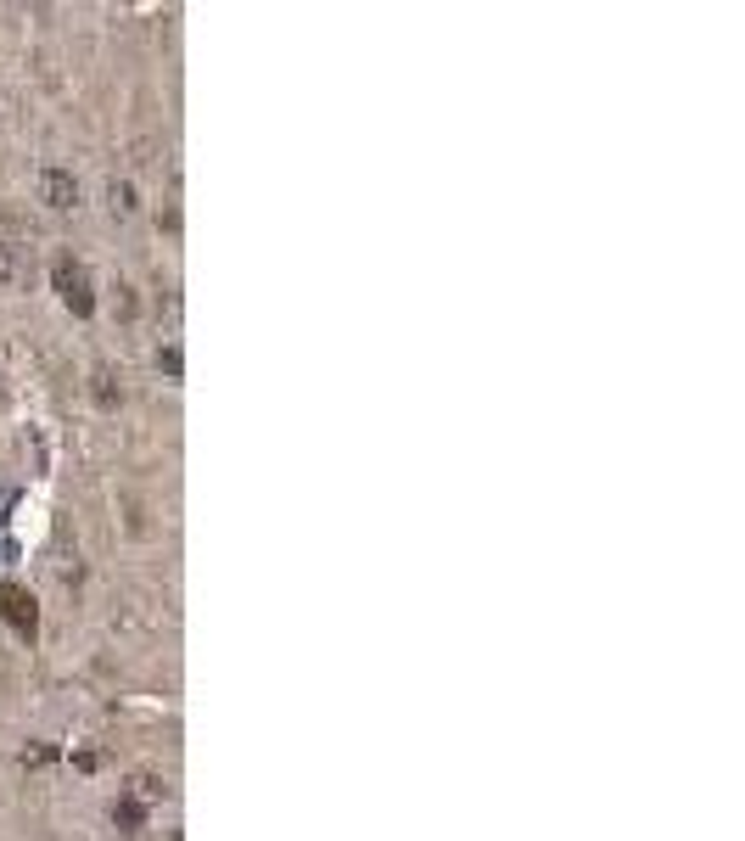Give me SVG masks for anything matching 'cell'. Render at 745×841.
Returning a JSON list of instances; mask_svg holds the SVG:
<instances>
[{"instance_id": "3", "label": "cell", "mask_w": 745, "mask_h": 841, "mask_svg": "<svg viewBox=\"0 0 745 841\" xmlns=\"http://www.w3.org/2000/svg\"><path fill=\"white\" fill-rule=\"evenodd\" d=\"M40 202H45V208H57V214L79 208V180H73L68 169H45L40 174Z\"/></svg>"}, {"instance_id": "9", "label": "cell", "mask_w": 745, "mask_h": 841, "mask_svg": "<svg viewBox=\"0 0 745 841\" xmlns=\"http://www.w3.org/2000/svg\"><path fill=\"white\" fill-rule=\"evenodd\" d=\"M118 314H124V320L135 314V286H118Z\"/></svg>"}, {"instance_id": "4", "label": "cell", "mask_w": 745, "mask_h": 841, "mask_svg": "<svg viewBox=\"0 0 745 841\" xmlns=\"http://www.w3.org/2000/svg\"><path fill=\"white\" fill-rule=\"evenodd\" d=\"M90 393H96L101 410H118V404H124V382H118L113 365H96V371H90Z\"/></svg>"}, {"instance_id": "6", "label": "cell", "mask_w": 745, "mask_h": 841, "mask_svg": "<svg viewBox=\"0 0 745 841\" xmlns=\"http://www.w3.org/2000/svg\"><path fill=\"white\" fill-rule=\"evenodd\" d=\"M113 825H118V830H141V825H146V802L118 797V802H113Z\"/></svg>"}, {"instance_id": "8", "label": "cell", "mask_w": 745, "mask_h": 841, "mask_svg": "<svg viewBox=\"0 0 745 841\" xmlns=\"http://www.w3.org/2000/svg\"><path fill=\"white\" fill-rule=\"evenodd\" d=\"M157 365H163L169 376H180V348H157Z\"/></svg>"}, {"instance_id": "2", "label": "cell", "mask_w": 745, "mask_h": 841, "mask_svg": "<svg viewBox=\"0 0 745 841\" xmlns=\"http://www.w3.org/2000/svg\"><path fill=\"white\" fill-rule=\"evenodd\" d=\"M0 612H6V623H12L23 640H34V634H40V606H34L29 589L6 584V589H0Z\"/></svg>"}, {"instance_id": "5", "label": "cell", "mask_w": 745, "mask_h": 841, "mask_svg": "<svg viewBox=\"0 0 745 841\" xmlns=\"http://www.w3.org/2000/svg\"><path fill=\"white\" fill-rule=\"evenodd\" d=\"M107 208H113V219H135L141 197H135V186H129V180H113V186H107Z\"/></svg>"}, {"instance_id": "7", "label": "cell", "mask_w": 745, "mask_h": 841, "mask_svg": "<svg viewBox=\"0 0 745 841\" xmlns=\"http://www.w3.org/2000/svg\"><path fill=\"white\" fill-rule=\"evenodd\" d=\"M0 281H17V247L0 242Z\"/></svg>"}, {"instance_id": "1", "label": "cell", "mask_w": 745, "mask_h": 841, "mask_svg": "<svg viewBox=\"0 0 745 841\" xmlns=\"http://www.w3.org/2000/svg\"><path fill=\"white\" fill-rule=\"evenodd\" d=\"M51 286H57V298L68 303L79 320H85V314H96V281H90L85 258L57 253V258H51Z\"/></svg>"}]
</instances>
